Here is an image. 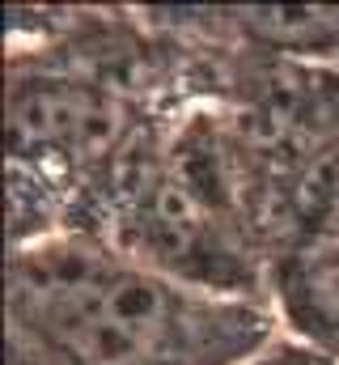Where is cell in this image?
<instances>
[{
    "label": "cell",
    "instance_id": "7a4b0ae2",
    "mask_svg": "<svg viewBox=\"0 0 339 365\" xmlns=\"http://www.w3.org/2000/svg\"><path fill=\"white\" fill-rule=\"evenodd\" d=\"M123 110L110 93L68 77L21 81L9 98V145L17 162H89L115 149Z\"/></svg>",
    "mask_w": 339,
    "mask_h": 365
},
{
    "label": "cell",
    "instance_id": "6da1fadb",
    "mask_svg": "<svg viewBox=\"0 0 339 365\" xmlns=\"http://www.w3.org/2000/svg\"><path fill=\"white\" fill-rule=\"evenodd\" d=\"M9 310L60 365H238L263 340L251 306L93 238L21 247L9 268Z\"/></svg>",
    "mask_w": 339,
    "mask_h": 365
},
{
    "label": "cell",
    "instance_id": "3957f363",
    "mask_svg": "<svg viewBox=\"0 0 339 365\" xmlns=\"http://www.w3.org/2000/svg\"><path fill=\"white\" fill-rule=\"evenodd\" d=\"M280 306L297 331L339 353V225L314 230L280 264Z\"/></svg>",
    "mask_w": 339,
    "mask_h": 365
},
{
    "label": "cell",
    "instance_id": "277c9868",
    "mask_svg": "<svg viewBox=\"0 0 339 365\" xmlns=\"http://www.w3.org/2000/svg\"><path fill=\"white\" fill-rule=\"evenodd\" d=\"M259 365H318V361H310V357H297V353H288V357H271V361H259Z\"/></svg>",
    "mask_w": 339,
    "mask_h": 365
}]
</instances>
